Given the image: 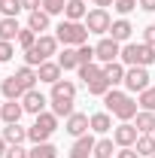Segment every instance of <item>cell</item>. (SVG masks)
I'll return each mask as SVG.
<instances>
[{
	"mask_svg": "<svg viewBox=\"0 0 155 158\" xmlns=\"http://www.w3.org/2000/svg\"><path fill=\"white\" fill-rule=\"evenodd\" d=\"M113 6H116L119 15H128V12H134V9H137V0H116Z\"/></svg>",
	"mask_w": 155,
	"mask_h": 158,
	"instance_id": "36",
	"label": "cell"
},
{
	"mask_svg": "<svg viewBox=\"0 0 155 158\" xmlns=\"http://www.w3.org/2000/svg\"><path fill=\"white\" fill-rule=\"evenodd\" d=\"M119 58H122V64H128V67H149V64H155V46H146V43H125Z\"/></svg>",
	"mask_w": 155,
	"mask_h": 158,
	"instance_id": "4",
	"label": "cell"
},
{
	"mask_svg": "<svg viewBox=\"0 0 155 158\" xmlns=\"http://www.w3.org/2000/svg\"><path fill=\"white\" fill-rule=\"evenodd\" d=\"M76 52H79V64H91V61H94V46H88V43L79 46Z\"/></svg>",
	"mask_w": 155,
	"mask_h": 158,
	"instance_id": "35",
	"label": "cell"
},
{
	"mask_svg": "<svg viewBox=\"0 0 155 158\" xmlns=\"http://www.w3.org/2000/svg\"><path fill=\"white\" fill-rule=\"evenodd\" d=\"M103 73H107V79H110V82H113V88H116L119 82H125V64H119V61L103 64Z\"/></svg>",
	"mask_w": 155,
	"mask_h": 158,
	"instance_id": "28",
	"label": "cell"
},
{
	"mask_svg": "<svg viewBox=\"0 0 155 158\" xmlns=\"http://www.w3.org/2000/svg\"><path fill=\"white\" fill-rule=\"evenodd\" d=\"M0 106H3V103H0Z\"/></svg>",
	"mask_w": 155,
	"mask_h": 158,
	"instance_id": "48",
	"label": "cell"
},
{
	"mask_svg": "<svg viewBox=\"0 0 155 158\" xmlns=\"http://www.w3.org/2000/svg\"><path fill=\"white\" fill-rule=\"evenodd\" d=\"M58 46H61L58 37H52V34H40V40L24 52V64H27V67H40L43 61H49L55 52H58Z\"/></svg>",
	"mask_w": 155,
	"mask_h": 158,
	"instance_id": "3",
	"label": "cell"
},
{
	"mask_svg": "<svg viewBox=\"0 0 155 158\" xmlns=\"http://www.w3.org/2000/svg\"><path fill=\"white\" fill-rule=\"evenodd\" d=\"M149 67H128L125 70V88H128V94H140V91H146L152 82H149Z\"/></svg>",
	"mask_w": 155,
	"mask_h": 158,
	"instance_id": "7",
	"label": "cell"
},
{
	"mask_svg": "<svg viewBox=\"0 0 155 158\" xmlns=\"http://www.w3.org/2000/svg\"><path fill=\"white\" fill-rule=\"evenodd\" d=\"M55 155H58V149H55L49 140H46V143H34V149L27 152V158H55Z\"/></svg>",
	"mask_w": 155,
	"mask_h": 158,
	"instance_id": "29",
	"label": "cell"
},
{
	"mask_svg": "<svg viewBox=\"0 0 155 158\" xmlns=\"http://www.w3.org/2000/svg\"><path fill=\"white\" fill-rule=\"evenodd\" d=\"M46 103H49V98H46L40 88H31V91L21 98V106H24V113H31V116H40V113H46Z\"/></svg>",
	"mask_w": 155,
	"mask_h": 158,
	"instance_id": "12",
	"label": "cell"
},
{
	"mask_svg": "<svg viewBox=\"0 0 155 158\" xmlns=\"http://www.w3.org/2000/svg\"><path fill=\"white\" fill-rule=\"evenodd\" d=\"M137 103H140V110L155 113V85H149L146 91H140V94H137Z\"/></svg>",
	"mask_w": 155,
	"mask_h": 158,
	"instance_id": "30",
	"label": "cell"
},
{
	"mask_svg": "<svg viewBox=\"0 0 155 158\" xmlns=\"http://www.w3.org/2000/svg\"><path fill=\"white\" fill-rule=\"evenodd\" d=\"M85 27H88V34H110L113 19H110L107 9H97V6H94V9L85 15Z\"/></svg>",
	"mask_w": 155,
	"mask_h": 158,
	"instance_id": "8",
	"label": "cell"
},
{
	"mask_svg": "<svg viewBox=\"0 0 155 158\" xmlns=\"http://www.w3.org/2000/svg\"><path fill=\"white\" fill-rule=\"evenodd\" d=\"M49 100H76V82H70V79H58V82L52 85Z\"/></svg>",
	"mask_w": 155,
	"mask_h": 158,
	"instance_id": "15",
	"label": "cell"
},
{
	"mask_svg": "<svg viewBox=\"0 0 155 158\" xmlns=\"http://www.w3.org/2000/svg\"><path fill=\"white\" fill-rule=\"evenodd\" d=\"M113 3H116V0H94L97 9H107V6H113Z\"/></svg>",
	"mask_w": 155,
	"mask_h": 158,
	"instance_id": "44",
	"label": "cell"
},
{
	"mask_svg": "<svg viewBox=\"0 0 155 158\" xmlns=\"http://www.w3.org/2000/svg\"><path fill=\"white\" fill-rule=\"evenodd\" d=\"M21 116H24L21 100H6V103L0 106V118H3V125H15V122H21Z\"/></svg>",
	"mask_w": 155,
	"mask_h": 158,
	"instance_id": "16",
	"label": "cell"
},
{
	"mask_svg": "<svg viewBox=\"0 0 155 158\" xmlns=\"http://www.w3.org/2000/svg\"><path fill=\"white\" fill-rule=\"evenodd\" d=\"M64 6H67V0H43V9H46L49 15H58V12H64Z\"/></svg>",
	"mask_w": 155,
	"mask_h": 158,
	"instance_id": "34",
	"label": "cell"
},
{
	"mask_svg": "<svg viewBox=\"0 0 155 158\" xmlns=\"http://www.w3.org/2000/svg\"><path fill=\"white\" fill-rule=\"evenodd\" d=\"M119 55H122V43H116L113 37H103L94 46V58L100 64H113V61H119Z\"/></svg>",
	"mask_w": 155,
	"mask_h": 158,
	"instance_id": "9",
	"label": "cell"
},
{
	"mask_svg": "<svg viewBox=\"0 0 155 158\" xmlns=\"http://www.w3.org/2000/svg\"><path fill=\"white\" fill-rule=\"evenodd\" d=\"M88 128H91V116H85V113H73V116L64 118V131H67L70 137H82V134H88Z\"/></svg>",
	"mask_w": 155,
	"mask_h": 158,
	"instance_id": "11",
	"label": "cell"
},
{
	"mask_svg": "<svg viewBox=\"0 0 155 158\" xmlns=\"http://www.w3.org/2000/svg\"><path fill=\"white\" fill-rule=\"evenodd\" d=\"M79 79L88 85V94H94V98H103L110 88H113V82L107 79V73H103V67L100 64H79Z\"/></svg>",
	"mask_w": 155,
	"mask_h": 158,
	"instance_id": "2",
	"label": "cell"
},
{
	"mask_svg": "<svg viewBox=\"0 0 155 158\" xmlns=\"http://www.w3.org/2000/svg\"><path fill=\"white\" fill-rule=\"evenodd\" d=\"M3 3H6V0H0V12H3Z\"/></svg>",
	"mask_w": 155,
	"mask_h": 158,
	"instance_id": "46",
	"label": "cell"
},
{
	"mask_svg": "<svg viewBox=\"0 0 155 158\" xmlns=\"http://www.w3.org/2000/svg\"><path fill=\"white\" fill-rule=\"evenodd\" d=\"M137 6H140L143 12H155V0H137Z\"/></svg>",
	"mask_w": 155,
	"mask_h": 158,
	"instance_id": "43",
	"label": "cell"
},
{
	"mask_svg": "<svg viewBox=\"0 0 155 158\" xmlns=\"http://www.w3.org/2000/svg\"><path fill=\"white\" fill-rule=\"evenodd\" d=\"M37 40H40V34H37V31H31V27H21V34H19V46L24 49V52H27V49H31Z\"/></svg>",
	"mask_w": 155,
	"mask_h": 158,
	"instance_id": "33",
	"label": "cell"
},
{
	"mask_svg": "<svg viewBox=\"0 0 155 158\" xmlns=\"http://www.w3.org/2000/svg\"><path fill=\"white\" fill-rule=\"evenodd\" d=\"M85 15H88V6L82 0H67V6H64V19L67 21H85Z\"/></svg>",
	"mask_w": 155,
	"mask_h": 158,
	"instance_id": "19",
	"label": "cell"
},
{
	"mask_svg": "<svg viewBox=\"0 0 155 158\" xmlns=\"http://www.w3.org/2000/svg\"><path fill=\"white\" fill-rule=\"evenodd\" d=\"M55 37H58V43H64V46H85L88 43V27H85V21H61L58 27H55Z\"/></svg>",
	"mask_w": 155,
	"mask_h": 158,
	"instance_id": "5",
	"label": "cell"
},
{
	"mask_svg": "<svg viewBox=\"0 0 155 158\" xmlns=\"http://www.w3.org/2000/svg\"><path fill=\"white\" fill-rule=\"evenodd\" d=\"M58 64H61V70H79V52H76V46H64V52L58 55Z\"/></svg>",
	"mask_w": 155,
	"mask_h": 158,
	"instance_id": "22",
	"label": "cell"
},
{
	"mask_svg": "<svg viewBox=\"0 0 155 158\" xmlns=\"http://www.w3.org/2000/svg\"><path fill=\"white\" fill-rule=\"evenodd\" d=\"M37 76H40V82H49V85H55L61 79V64L58 61H43L37 67Z\"/></svg>",
	"mask_w": 155,
	"mask_h": 158,
	"instance_id": "17",
	"label": "cell"
},
{
	"mask_svg": "<svg viewBox=\"0 0 155 158\" xmlns=\"http://www.w3.org/2000/svg\"><path fill=\"white\" fill-rule=\"evenodd\" d=\"M94 143H97V140L91 137V134L76 137V143H73V149H70L67 158H94Z\"/></svg>",
	"mask_w": 155,
	"mask_h": 158,
	"instance_id": "13",
	"label": "cell"
},
{
	"mask_svg": "<svg viewBox=\"0 0 155 158\" xmlns=\"http://www.w3.org/2000/svg\"><path fill=\"white\" fill-rule=\"evenodd\" d=\"M49 12L46 9H34V12H27V27L31 31H37V34H43V31H49Z\"/></svg>",
	"mask_w": 155,
	"mask_h": 158,
	"instance_id": "21",
	"label": "cell"
},
{
	"mask_svg": "<svg viewBox=\"0 0 155 158\" xmlns=\"http://www.w3.org/2000/svg\"><path fill=\"white\" fill-rule=\"evenodd\" d=\"M40 6H43V0H21V9H24V12H34Z\"/></svg>",
	"mask_w": 155,
	"mask_h": 158,
	"instance_id": "42",
	"label": "cell"
},
{
	"mask_svg": "<svg viewBox=\"0 0 155 158\" xmlns=\"http://www.w3.org/2000/svg\"><path fill=\"white\" fill-rule=\"evenodd\" d=\"M15 76H19V82L27 88V91H31V88H37V79H40V76H37V67H27V64H24V67L15 70Z\"/></svg>",
	"mask_w": 155,
	"mask_h": 158,
	"instance_id": "25",
	"label": "cell"
},
{
	"mask_svg": "<svg viewBox=\"0 0 155 158\" xmlns=\"http://www.w3.org/2000/svg\"><path fill=\"white\" fill-rule=\"evenodd\" d=\"M27 152L31 149H24V146H9L6 149V158H27Z\"/></svg>",
	"mask_w": 155,
	"mask_h": 158,
	"instance_id": "39",
	"label": "cell"
},
{
	"mask_svg": "<svg viewBox=\"0 0 155 158\" xmlns=\"http://www.w3.org/2000/svg\"><path fill=\"white\" fill-rule=\"evenodd\" d=\"M131 31H134L131 21H128V19H119V21H113V27H110V37L116 40V43H128V40H131Z\"/></svg>",
	"mask_w": 155,
	"mask_h": 158,
	"instance_id": "23",
	"label": "cell"
},
{
	"mask_svg": "<svg viewBox=\"0 0 155 158\" xmlns=\"http://www.w3.org/2000/svg\"><path fill=\"white\" fill-rule=\"evenodd\" d=\"M137 131H140V134H152L155 131V113H149V110H140V113H137Z\"/></svg>",
	"mask_w": 155,
	"mask_h": 158,
	"instance_id": "24",
	"label": "cell"
},
{
	"mask_svg": "<svg viewBox=\"0 0 155 158\" xmlns=\"http://www.w3.org/2000/svg\"><path fill=\"white\" fill-rule=\"evenodd\" d=\"M0 137L6 140V143H9V146H21V143H24V140H27V128H21L19 122H15V125H6V128H3V134H0Z\"/></svg>",
	"mask_w": 155,
	"mask_h": 158,
	"instance_id": "18",
	"label": "cell"
},
{
	"mask_svg": "<svg viewBox=\"0 0 155 158\" xmlns=\"http://www.w3.org/2000/svg\"><path fill=\"white\" fill-rule=\"evenodd\" d=\"M52 103V113L58 118H67V116H73L76 110H73V100H49Z\"/></svg>",
	"mask_w": 155,
	"mask_h": 158,
	"instance_id": "31",
	"label": "cell"
},
{
	"mask_svg": "<svg viewBox=\"0 0 155 158\" xmlns=\"http://www.w3.org/2000/svg\"><path fill=\"white\" fill-rule=\"evenodd\" d=\"M19 12H21V0H6V3H3V15L15 19Z\"/></svg>",
	"mask_w": 155,
	"mask_h": 158,
	"instance_id": "37",
	"label": "cell"
},
{
	"mask_svg": "<svg viewBox=\"0 0 155 158\" xmlns=\"http://www.w3.org/2000/svg\"><path fill=\"white\" fill-rule=\"evenodd\" d=\"M12 55H15V49H12V43H6V40H0V64H3V61H9Z\"/></svg>",
	"mask_w": 155,
	"mask_h": 158,
	"instance_id": "38",
	"label": "cell"
},
{
	"mask_svg": "<svg viewBox=\"0 0 155 158\" xmlns=\"http://www.w3.org/2000/svg\"><path fill=\"white\" fill-rule=\"evenodd\" d=\"M113 146H116V143H113L110 137L97 140L94 143V158H113Z\"/></svg>",
	"mask_w": 155,
	"mask_h": 158,
	"instance_id": "32",
	"label": "cell"
},
{
	"mask_svg": "<svg viewBox=\"0 0 155 158\" xmlns=\"http://www.w3.org/2000/svg\"><path fill=\"white\" fill-rule=\"evenodd\" d=\"M6 149H9V143H6V140L0 137V158H6Z\"/></svg>",
	"mask_w": 155,
	"mask_h": 158,
	"instance_id": "45",
	"label": "cell"
},
{
	"mask_svg": "<svg viewBox=\"0 0 155 158\" xmlns=\"http://www.w3.org/2000/svg\"><path fill=\"white\" fill-rule=\"evenodd\" d=\"M152 137H155V131H152Z\"/></svg>",
	"mask_w": 155,
	"mask_h": 158,
	"instance_id": "47",
	"label": "cell"
},
{
	"mask_svg": "<svg viewBox=\"0 0 155 158\" xmlns=\"http://www.w3.org/2000/svg\"><path fill=\"white\" fill-rule=\"evenodd\" d=\"M19 34H21L19 19H9V15H3V19H0V40L12 43V40H19Z\"/></svg>",
	"mask_w": 155,
	"mask_h": 158,
	"instance_id": "20",
	"label": "cell"
},
{
	"mask_svg": "<svg viewBox=\"0 0 155 158\" xmlns=\"http://www.w3.org/2000/svg\"><path fill=\"white\" fill-rule=\"evenodd\" d=\"M143 43H146V46H155V24H149V27L143 31Z\"/></svg>",
	"mask_w": 155,
	"mask_h": 158,
	"instance_id": "41",
	"label": "cell"
},
{
	"mask_svg": "<svg viewBox=\"0 0 155 158\" xmlns=\"http://www.w3.org/2000/svg\"><path fill=\"white\" fill-rule=\"evenodd\" d=\"M0 91H3V98H6V100H21L24 94H27V88L19 82L15 73H12L9 79H3V82H0Z\"/></svg>",
	"mask_w": 155,
	"mask_h": 158,
	"instance_id": "14",
	"label": "cell"
},
{
	"mask_svg": "<svg viewBox=\"0 0 155 158\" xmlns=\"http://www.w3.org/2000/svg\"><path fill=\"white\" fill-rule=\"evenodd\" d=\"M137 137H140V131H137V125H131V122H122V125H116V128H113V143H116L119 149L134 146Z\"/></svg>",
	"mask_w": 155,
	"mask_h": 158,
	"instance_id": "10",
	"label": "cell"
},
{
	"mask_svg": "<svg viewBox=\"0 0 155 158\" xmlns=\"http://www.w3.org/2000/svg\"><path fill=\"white\" fill-rule=\"evenodd\" d=\"M55 131H58V116L55 113H40V116H34V125L27 128V140L31 143H46Z\"/></svg>",
	"mask_w": 155,
	"mask_h": 158,
	"instance_id": "6",
	"label": "cell"
},
{
	"mask_svg": "<svg viewBox=\"0 0 155 158\" xmlns=\"http://www.w3.org/2000/svg\"><path fill=\"white\" fill-rule=\"evenodd\" d=\"M91 131H94V134L113 131V116H110V113H94V116H91Z\"/></svg>",
	"mask_w": 155,
	"mask_h": 158,
	"instance_id": "26",
	"label": "cell"
},
{
	"mask_svg": "<svg viewBox=\"0 0 155 158\" xmlns=\"http://www.w3.org/2000/svg\"><path fill=\"white\" fill-rule=\"evenodd\" d=\"M103 103H107V113L116 116L119 122H131V118L140 113V103H137L128 91H119V88H110L103 94Z\"/></svg>",
	"mask_w": 155,
	"mask_h": 158,
	"instance_id": "1",
	"label": "cell"
},
{
	"mask_svg": "<svg viewBox=\"0 0 155 158\" xmlns=\"http://www.w3.org/2000/svg\"><path fill=\"white\" fill-rule=\"evenodd\" d=\"M134 149L140 152V158H143V155L152 158V155H155V137H152V134H140L137 143H134Z\"/></svg>",
	"mask_w": 155,
	"mask_h": 158,
	"instance_id": "27",
	"label": "cell"
},
{
	"mask_svg": "<svg viewBox=\"0 0 155 158\" xmlns=\"http://www.w3.org/2000/svg\"><path fill=\"white\" fill-rule=\"evenodd\" d=\"M116 158H140V152H137L134 146H125V149H119Z\"/></svg>",
	"mask_w": 155,
	"mask_h": 158,
	"instance_id": "40",
	"label": "cell"
},
{
	"mask_svg": "<svg viewBox=\"0 0 155 158\" xmlns=\"http://www.w3.org/2000/svg\"><path fill=\"white\" fill-rule=\"evenodd\" d=\"M152 158H155V155H152Z\"/></svg>",
	"mask_w": 155,
	"mask_h": 158,
	"instance_id": "49",
	"label": "cell"
}]
</instances>
